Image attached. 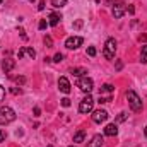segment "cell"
I'll use <instances>...</instances> for the list:
<instances>
[{
    "mask_svg": "<svg viewBox=\"0 0 147 147\" xmlns=\"http://www.w3.org/2000/svg\"><path fill=\"white\" fill-rule=\"evenodd\" d=\"M92 106H94V99L87 94V96L79 103V111L84 113V115H86V113H91V111H92Z\"/></svg>",
    "mask_w": 147,
    "mask_h": 147,
    "instance_id": "6",
    "label": "cell"
},
{
    "mask_svg": "<svg viewBox=\"0 0 147 147\" xmlns=\"http://www.w3.org/2000/svg\"><path fill=\"white\" fill-rule=\"evenodd\" d=\"M69 147H77V146H69Z\"/></svg>",
    "mask_w": 147,
    "mask_h": 147,
    "instance_id": "37",
    "label": "cell"
},
{
    "mask_svg": "<svg viewBox=\"0 0 147 147\" xmlns=\"http://www.w3.org/2000/svg\"><path fill=\"white\" fill-rule=\"evenodd\" d=\"M125 120H127V113H120L116 118V121H125Z\"/></svg>",
    "mask_w": 147,
    "mask_h": 147,
    "instance_id": "27",
    "label": "cell"
},
{
    "mask_svg": "<svg viewBox=\"0 0 147 147\" xmlns=\"http://www.w3.org/2000/svg\"><path fill=\"white\" fill-rule=\"evenodd\" d=\"M14 80H16L17 84H21V86L26 84V77H14Z\"/></svg>",
    "mask_w": 147,
    "mask_h": 147,
    "instance_id": "25",
    "label": "cell"
},
{
    "mask_svg": "<svg viewBox=\"0 0 147 147\" xmlns=\"http://www.w3.org/2000/svg\"><path fill=\"white\" fill-rule=\"evenodd\" d=\"M16 120V111L10 106H0V125L12 123Z\"/></svg>",
    "mask_w": 147,
    "mask_h": 147,
    "instance_id": "1",
    "label": "cell"
},
{
    "mask_svg": "<svg viewBox=\"0 0 147 147\" xmlns=\"http://www.w3.org/2000/svg\"><path fill=\"white\" fill-rule=\"evenodd\" d=\"M45 45H46V48H51L53 46V39L50 36H45Z\"/></svg>",
    "mask_w": 147,
    "mask_h": 147,
    "instance_id": "20",
    "label": "cell"
},
{
    "mask_svg": "<svg viewBox=\"0 0 147 147\" xmlns=\"http://www.w3.org/2000/svg\"><path fill=\"white\" fill-rule=\"evenodd\" d=\"M48 19H50V21H48V24H50L51 28H57V26L60 24V21H62V16H60V14H55V12H51V14L48 16Z\"/></svg>",
    "mask_w": 147,
    "mask_h": 147,
    "instance_id": "13",
    "label": "cell"
},
{
    "mask_svg": "<svg viewBox=\"0 0 147 147\" xmlns=\"http://www.w3.org/2000/svg\"><path fill=\"white\" fill-rule=\"evenodd\" d=\"M62 60H63V55H62V53H57V55L53 57V62H57V63H60Z\"/></svg>",
    "mask_w": 147,
    "mask_h": 147,
    "instance_id": "22",
    "label": "cell"
},
{
    "mask_svg": "<svg viewBox=\"0 0 147 147\" xmlns=\"http://www.w3.org/2000/svg\"><path fill=\"white\" fill-rule=\"evenodd\" d=\"M105 135H108V137H116V135H118V127H116V123H110V125L105 127Z\"/></svg>",
    "mask_w": 147,
    "mask_h": 147,
    "instance_id": "12",
    "label": "cell"
},
{
    "mask_svg": "<svg viewBox=\"0 0 147 147\" xmlns=\"http://www.w3.org/2000/svg\"><path fill=\"white\" fill-rule=\"evenodd\" d=\"M43 9H45V0H41L39 5H38V10H43Z\"/></svg>",
    "mask_w": 147,
    "mask_h": 147,
    "instance_id": "34",
    "label": "cell"
},
{
    "mask_svg": "<svg viewBox=\"0 0 147 147\" xmlns=\"http://www.w3.org/2000/svg\"><path fill=\"white\" fill-rule=\"evenodd\" d=\"M144 134H146V137H147V127H146V128H144Z\"/></svg>",
    "mask_w": 147,
    "mask_h": 147,
    "instance_id": "36",
    "label": "cell"
},
{
    "mask_svg": "<svg viewBox=\"0 0 147 147\" xmlns=\"http://www.w3.org/2000/svg\"><path fill=\"white\" fill-rule=\"evenodd\" d=\"M87 55H89V57H94V55H96V48H94V46H89V48H87Z\"/></svg>",
    "mask_w": 147,
    "mask_h": 147,
    "instance_id": "24",
    "label": "cell"
},
{
    "mask_svg": "<svg viewBox=\"0 0 147 147\" xmlns=\"http://www.w3.org/2000/svg\"><path fill=\"white\" fill-rule=\"evenodd\" d=\"M7 139V134H5V130H0V142H3Z\"/></svg>",
    "mask_w": 147,
    "mask_h": 147,
    "instance_id": "28",
    "label": "cell"
},
{
    "mask_svg": "<svg viewBox=\"0 0 147 147\" xmlns=\"http://www.w3.org/2000/svg\"><path fill=\"white\" fill-rule=\"evenodd\" d=\"M48 147H51V146H48Z\"/></svg>",
    "mask_w": 147,
    "mask_h": 147,
    "instance_id": "40",
    "label": "cell"
},
{
    "mask_svg": "<svg viewBox=\"0 0 147 147\" xmlns=\"http://www.w3.org/2000/svg\"><path fill=\"white\" fill-rule=\"evenodd\" d=\"M0 67H2V70L5 74H9L14 67H16V60H12V58H3L2 63H0Z\"/></svg>",
    "mask_w": 147,
    "mask_h": 147,
    "instance_id": "11",
    "label": "cell"
},
{
    "mask_svg": "<svg viewBox=\"0 0 147 147\" xmlns=\"http://www.w3.org/2000/svg\"><path fill=\"white\" fill-rule=\"evenodd\" d=\"M127 99H128V105H130V110L132 111H140L142 110V99L139 98V94L135 91H128L127 92Z\"/></svg>",
    "mask_w": 147,
    "mask_h": 147,
    "instance_id": "2",
    "label": "cell"
},
{
    "mask_svg": "<svg viewBox=\"0 0 147 147\" xmlns=\"http://www.w3.org/2000/svg\"><path fill=\"white\" fill-rule=\"evenodd\" d=\"M77 87H79L82 92H87V94H89V92L94 89V82H92L91 77L84 75V77H79V80H77Z\"/></svg>",
    "mask_w": 147,
    "mask_h": 147,
    "instance_id": "4",
    "label": "cell"
},
{
    "mask_svg": "<svg viewBox=\"0 0 147 147\" xmlns=\"http://www.w3.org/2000/svg\"><path fill=\"white\" fill-rule=\"evenodd\" d=\"M127 10H128V14H135V7H134V5H128Z\"/></svg>",
    "mask_w": 147,
    "mask_h": 147,
    "instance_id": "30",
    "label": "cell"
},
{
    "mask_svg": "<svg viewBox=\"0 0 147 147\" xmlns=\"http://www.w3.org/2000/svg\"><path fill=\"white\" fill-rule=\"evenodd\" d=\"M46 26H48V22H46L45 19H43V21H39V24H38V28H39L41 31H43V29H46Z\"/></svg>",
    "mask_w": 147,
    "mask_h": 147,
    "instance_id": "23",
    "label": "cell"
},
{
    "mask_svg": "<svg viewBox=\"0 0 147 147\" xmlns=\"http://www.w3.org/2000/svg\"><path fill=\"white\" fill-rule=\"evenodd\" d=\"M3 98H5V89L0 86V101H3Z\"/></svg>",
    "mask_w": 147,
    "mask_h": 147,
    "instance_id": "29",
    "label": "cell"
},
{
    "mask_svg": "<svg viewBox=\"0 0 147 147\" xmlns=\"http://www.w3.org/2000/svg\"><path fill=\"white\" fill-rule=\"evenodd\" d=\"M103 142H105V139H103L101 135H94V137L91 139V142L87 144V147H101Z\"/></svg>",
    "mask_w": 147,
    "mask_h": 147,
    "instance_id": "14",
    "label": "cell"
},
{
    "mask_svg": "<svg viewBox=\"0 0 147 147\" xmlns=\"http://www.w3.org/2000/svg\"><path fill=\"white\" fill-rule=\"evenodd\" d=\"M70 74H74L75 77H84V75H87V70L86 69H72Z\"/></svg>",
    "mask_w": 147,
    "mask_h": 147,
    "instance_id": "16",
    "label": "cell"
},
{
    "mask_svg": "<svg viewBox=\"0 0 147 147\" xmlns=\"http://www.w3.org/2000/svg\"><path fill=\"white\" fill-rule=\"evenodd\" d=\"M84 139H86V132H84V130H79V132L74 135V142H75V144L84 142Z\"/></svg>",
    "mask_w": 147,
    "mask_h": 147,
    "instance_id": "15",
    "label": "cell"
},
{
    "mask_svg": "<svg viewBox=\"0 0 147 147\" xmlns=\"http://www.w3.org/2000/svg\"><path fill=\"white\" fill-rule=\"evenodd\" d=\"M121 69H123V62L118 60V62H116V70H121Z\"/></svg>",
    "mask_w": 147,
    "mask_h": 147,
    "instance_id": "31",
    "label": "cell"
},
{
    "mask_svg": "<svg viewBox=\"0 0 147 147\" xmlns=\"http://www.w3.org/2000/svg\"><path fill=\"white\" fill-rule=\"evenodd\" d=\"M82 43H84V39H82L80 36H70V38H67L65 46H67L69 50H77Z\"/></svg>",
    "mask_w": 147,
    "mask_h": 147,
    "instance_id": "7",
    "label": "cell"
},
{
    "mask_svg": "<svg viewBox=\"0 0 147 147\" xmlns=\"http://www.w3.org/2000/svg\"><path fill=\"white\" fill-rule=\"evenodd\" d=\"M10 92H12V94H21L22 91H21V89H17V87H12V89H10Z\"/></svg>",
    "mask_w": 147,
    "mask_h": 147,
    "instance_id": "32",
    "label": "cell"
},
{
    "mask_svg": "<svg viewBox=\"0 0 147 147\" xmlns=\"http://www.w3.org/2000/svg\"><path fill=\"white\" fill-rule=\"evenodd\" d=\"M111 101V96H99V103L105 105V103H110Z\"/></svg>",
    "mask_w": 147,
    "mask_h": 147,
    "instance_id": "21",
    "label": "cell"
},
{
    "mask_svg": "<svg viewBox=\"0 0 147 147\" xmlns=\"http://www.w3.org/2000/svg\"><path fill=\"white\" fill-rule=\"evenodd\" d=\"M2 2H3V0H0V3H2Z\"/></svg>",
    "mask_w": 147,
    "mask_h": 147,
    "instance_id": "39",
    "label": "cell"
},
{
    "mask_svg": "<svg viewBox=\"0 0 147 147\" xmlns=\"http://www.w3.org/2000/svg\"><path fill=\"white\" fill-rule=\"evenodd\" d=\"M58 89L63 92V94H69L70 92V82L67 77H60L58 79Z\"/></svg>",
    "mask_w": 147,
    "mask_h": 147,
    "instance_id": "10",
    "label": "cell"
},
{
    "mask_svg": "<svg viewBox=\"0 0 147 147\" xmlns=\"http://www.w3.org/2000/svg\"><path fill=\"white\" fill-rule=\"evenodd\" d=\"M29 2H34V0H29Z\"/></svg>",
    "mask_w": 147,
    "mask_h": 147,
    "instance_id": "38",
    "label": "cell"
},
{
    "mask_svg": "<svg viewBox=\"0 0 147 147\" xmlns=\"http://www.w3.org/2000/svg\"><path fill=\"white\" fill-rule=\"evenodd\" d=\"M125 12H127V5H125L121 0H115V3H113V10H111L113 17H115V19H121V17L125 16Z\"/></svg>",
    "mask_w": 147,
    "mask_h": 147,
    "instance_id": "5",
    "label": "cell"
},
{
    "mask_svg": "<svg viewBox=\"0 0 147 147\" xmlns=\"http://www.w3.org/2000/svg\"><path fill=\"white\" fill-rule=\"evenodd\" d=\"M140 62H142V63H147V45L142 46V51H140Z\"/></svg>",
    "mask_w": 147,
    "mask_h": 147,
    "instance_id": "19",
    "label": "cell"
},
{
    "mask_svg": "<svg viewBox=\"0 0 147 147\" xmlns=\"http://www.w3.org/2000/svg\"><path fill=\"white\" fill-rule=\"evenodd\" d=\"M108 111L106 110H96L92 111V121L94 123H103V121H106L108 120Z\"/></svg>",
    "mask_w": 147,
    "mask_h": 147,
    "instance_id": "8",
    "label": "cell"
},
{
    "mask_svg": "<svg viewBox=\"0 0 147 147\" xmlns=\"http://www.w3.org/2000/svg\"><path fill=\"white\" fill-rule=\"evenodd\" d=\"M67 2H69V0H51V5H53L55 9H60V7L67 5Z\"/></svg>",
    "mask_w": 147,
    "mask_h": 147,
    "instance_id": "17",
    "label": "cell"
},
{
    "mask_svg": "<svg viewBox=\"0 0 147 147\" xmlns=\"http://www.w3.org/2000/svg\"><path fill=\"white\" fill-rule=\"evenodd\" d=\"M62 106H63V108H69V106H70V99H69V98H63V99H62Z\"/></svg>",
    "mask_w": 147,
    "mask_h": 147,
    "instance_id": "26",
    "label": "cell"
},
{
    "mask_svg": "<svg viewBox=\"0 0 147 147\" xmlns=\"http://www.w3.org/2000/svg\"><path fill=\"white\" fill-rule=\"evenodd\" d=\"M115 91V87L111 86V84H105L101 89H99V94H103V92H113Z\"/></svg>",
    "mask_w": 147,
    "mask_h": 147,
    "instance_id": "18",
    "label": "cell"
},
{
    "mask_svg": "<svg viewBox=\"0 0 147 147\" xmlns=\"http://www.w3.org/2000/svg\"><path fill=\"white\" fill-rule=\"evenodd\" d=\"M74 26H75V28H80V26H82V21H77V22H75Z\"/></svg>",
    "mask_w": 147,
    "mask_h": 147,
    "instance_id": "35",
    "label": "cell"
},
{
    "mask_svg": "<svg viewBox=\"0 0 147 147\" xmlns=\"http://www.w3.org/2000/svg\"><path fill=\"white\" fill-rule=\"evenodd\" d=\"M115 53H116V39L115 38H110L105 45V50H103V57L106 60H113L115 58Z\"/></svg>",
    "mask_w": 147,
    "mask_h": 147,
    "instance_id": "3",
    "label": "cell"
},
{
    "mask_svg": "<svg viewBox=\"0 0 147 147\" xmlns=\"http://www.w3.org/2000/svg\"><path fill=\"white\" fill-rule=\"evenodd\" d=\"M17 57H19V58L29 57L31 60H34V58H36V51H34L33 48H28V46H24V48H21V50L17 51Z\"/></svg>",
    "mask_w": 147,
    "mask_h": 147,
    "instance_id": "9",
    "label": "cell"
},
{
    "mask_svg": "<svg viewBox=\"0 0 147 147\" xmlns=\"http://www.w3.org/2000/svg\"><path fill=\"white\" fill-rule=\"evenodd\" d=\"M33 113H34V116H39V115H41V110H39V108H34V110H33Z\"/></svg>",
    "mask_w": 147,
    "mask_h": 147,
    "instance_id": "33",
    "label": "cell"
}]
</instances>
